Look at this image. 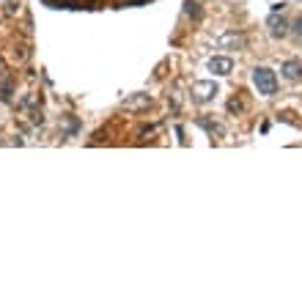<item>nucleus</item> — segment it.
I'll list each match as a JSON object with an SVG mask.
<instances>
[{
    "label": "nucleus",
    "instance_id": "1",
    "mask_svg": "<svg viewBox=\"0 0 302 302\" xmlns=\"http://www.w3.org/2000/svg\"><path fill=\"white\" fill-rule=\"evenodd\" d=\"M253 85L258 88V93H264V96H272V93L278 91V77H275L272 69H266V66H258V69H253Z\"/></svg>",
    "mask_w": 302,
    "mask_h": 302
},
{
    "label": "nucleus",
    "instance_id": "6",
    "mask_svg": "<svg viewBox=\"0 0 302 302\" xmlns=\"http://www.w3.org/2000/svg\"><path fill=\"white\" fill-rule=\"evenodd\" d=\"M231 69H233V60H231V58L217 55V58H212V60H209V72H214V75H220V77L231 75Z\"/></svg>",
    "mask_w": 302,
    "mask_h": 302
},
{
    "label": "nucleus",
    "instance_id": "5",
    "mask_svg": "<svg viewBox=\"0 0 302 302\" xmlns=\"http://www.w3.org/2000/svg\"><path fill=\"white\" fill-rule=\"evenodd\" d=\"M280 72H283V77H286V80L297 83V80H302V60H299V58H288Z\"/></svg>",
    "mask_w": 302,
    "mask_h": 302
},
{
    "label": "nucleus",
    "instance_id": "4",
    "mask_svg": "<svg viewBox=\"0 0 302 302\" xmlns=\"http://www.w3.org/2000/svg\"><path fill=\"white\" fill-rule=\"evenodd\" d=\"M266 25H270V36L272 39H286L288 33H291V30H288V22H286L283 17H278V14H272Z\"/></svg>",
    "mask_w": 302,
    "mask_h": 302
},
{
    "label": "nucleus",
    "instance_id": "3",
    "mask_svg": "<svg viewBox=\"0 0 302 302\" xmlns=\"http://www.w3.org/2000/svg\"><path fill=\"white\" fill-rule=\"evenodd\" d=\"M149 105H151V96L149 93H135V96H129V99H124V110H129V113H140V110H149Z\"/></svg>",
    "mask_w": 302,
    "mask_h": 302
},
{
    "label": "nucleus",
    "instance_id": "8",
    "mask_svg": "<svg viewBox=\"0 0 302 302\" xmlns=\"http://www.w3.org/2000/svg\"><path fill=\"white\" fill-rule=\"evenodd\" d=\"M291 33H294L297 39H302V17H297V19H294V25H291Z\"/></svg>",
    "mask_w": 302,
    "mask_h": 302
},
{
    "label": "nucleus",
    "instance_id": "2",
    "mask_svg": "<svg viewBox=\"0 0 302 302\" xmlns=\"http://www.w3.org/2000/svg\"><path fill=\"white\" fill-rule=\"evenodd\" d=\"M217 96V83H212V80H204V83H195L192 85V99L195 102H212V99Z\"/></svg>",
    "mask_w": 302,
    "mask_h": 302
},
{
    "label": "nucleus",
    "instance_id": "9",
    "mask_svg": "<svg viewBox=\"0 0 302 302\" xmlns=\"http://www.w3.org/2000/svg\"><path fill=\"white\" fill-rule=\"evenodd\" d=\"M242 107L245 105H242L239 99H231V102H228V113H242Z\"/></svg>",
    "mask_w": 302,
    "mask_h": 302
},
{
    "label": "nucleus",
    "instance_id": "7",
    "mask_svg": "<svg viewBox=\"0 0 302 302\" xmlns=\"http://www.w3.org/2000/svg\"><path fill=\"white\" fill-rule=\"evenodd\" d=\"M184 14L192 17V19H200V17H204V11H200L198 0H187V3H184Z\"/></svg>",
    "mask_w": 302,
    "mask_h": 302
}]
</instances>
